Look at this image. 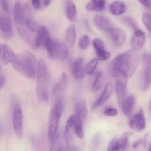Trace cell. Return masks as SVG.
<instances>
[{"label": "cell", "instance_id": "obj_40", "mask_svg": "<svg viewBox=\"0 0 151 151\" xmlns=\"http://www.w3.org/2000/svg\"><path fill=\"white\" fill-rule=\"evenodd\" d=\"M51 147H50V151H58L59 148L62 146V141H61L60 136H57L56 139L51 142Z\"/></svg>", "mask_w": 151, "mask_h": 151}, {"label": "cell", "instance_id": "obj_46", "mask_svg": "<svg viewBox=\"0 0 151 151\" xmlns=\"http://www.w3.org/2000/svg\"><path fill=\"white\" fill-rule=\"evenodd\" d=\"M142 142H143V141H142V140H137V141H136V142H133V148H137L138 147H139L141 145H142Z\"/></svg>", "mask_w": 151, "mask_h": 151}, {"label": "cell", "instance_id": "obj_15", "mask_svg": "<svg viewBox=\"0 0 151 151\" xmlns=\"http://www.w3.org/2000/svg\"><path fill=\"white\" fill-rule=\"evenodd\" d=\"M145 41H146V36L143 30L140 29L134 30L130 40V44H131L132 48L135 51L141 50L145 46Z\"/></svg>", "mask_w": 151, "mask_h": 151}, {"label": "cell", "instance_id": "obj_22", "mask_svg": "<svg viewBox=\"0 0 151 151\" xmlns=\"http://www.w3.org/2000/svg\"><path fill=\"white\" fill-rule=\"evenodd\" d=\"M127 82L116 80L115 89L116 92V96L119 105L120 107L122 104L124 100L125 99L126 95H127Z\"/></svg>", "mask_w": 151, "mask_h": 151}, {"label": "cell", "instance_id": "obj_30", "mask_svg": "<svg viewBox=\"0 0 151 151\" xmlns=\"http://www.w3.org/2000/svg\"><path fill=\"white\" fill-rule=\"evenodd\" d=\"M25 27L30 30L31 33H37L39 31V30L40 29V27H42L40 24L38 22H36V21H34L33 19H32L31 18H28L25 22V24H24Z\"/></svg>", "mask_w": 151, "mask_h": 151}, {"label": "cell", "instance_id": "obj_26", "mask_svg": "<svg viewBox=\"0 0 151 151\" xmlns=\"http://www.w3.org/2000/svg\"><path fill=\"white\" fill-rule=\"evenodd\" d=\"M135 104H136V98H135L134 96L130 95L129 96L126 97L121 106L122 112L126 116L129 117L131 115L133 108H134Z\"/></svg>", "mask_w": 151, "mask_h": 151}, {"label": "cell", "instance_id": "obj_43", "mask_svg": "<svg viewBox=\"0 0 151 151\" xmlns=\"http://www.w3.org/2000/svg\"><path fill=\"white\" fill-rule=\"evenodd\" d=\"M145 8L151 11V0H138Z\"/></svg>", "mask_w": 151, "mask_h": 151}, {"label": "cell", "instance_id": "obj_48", "mask_svg": "<svg viewBox=\"0 0 151 151\" xmlns=\"http://www.w3.org/2000/svg\"><path fill=\"white\" fill-rule=\"evenodd\" d=\"M51 2V0H44V5L45 6H49Z\"/></svg>", "mask_w": 151, "mask_h": 151}, {"label": "cell", "instance_id": "obj_18", "mask_svg": "<svg viewBox=\"0 0 151 151\" xmlns=\"http://www.w3.org/2000/svg\"><path fill=\"white\" fill-rule=\"evenodd\" d=\"M71 72L76 79L81 80L85 77V72L84 68V60L82 58H78L71 65Z\"/></svg>", "mask_w": 151, "mask_h": 151}, {"label": "cell", "instance_id": "obj_36", "mask_svg": "<svg viewBox=\"0 0 151 151\" xmlns=\"http://www.w3.org/2000/svg\"><path fill=\"white\" fill-rule=\"evenodd\" d=\"M142 22L147 29L148 32L151 34V14L147 13L144 14L142 16Z\"/></svg>", "mask_w": 151, "mask_h": 151}, {"label": "cell", "instance_id": "obj_33", "mask_svg": "<svg viewBox=\"0 0 151 151\" xmlns=\"http://www.w3.org/2000/svg\"><path fill=\"white\" fill-rule=\"evenodd\" d=\"M74 133L76 135L79 139H82L85 136V132H84V124L76 119V118L75 126H74Z\"/></svg>", "mask_w": 151, "mask_h": 151}, {"label": "cell", "instance_id": "obj_21", "mask_svg": "<svg viewBox=\"0 0 151 151\" xmlns=\"http://www.w3.org/2000/svg\"><path fill=\"white\" fill-rule=\"evenodd\" d=\"M88 108L86 103L84 100H80L76 103V105L75 116L76 119L79 120L82 124H85V122L88 117Z\"/></svg>", "mask_w": 151, "mask_h": 151}, {"label": "cell", "instance_id": "obj_39", "mask_svg": "<svg viewBox=\"0 0 151 151\" xmlns=\"http://www.w3.org/2000/svg\"><path fill=\"white\" fill-rule=\"evenodd\" d=\"M58 151H81L80 148L78 146L71 145V144H68V145H62L59 148Z\"/></svg>", "mask_w": 151, "mask_h": 151}, {"label": "cell", "instance_id": "obj_11", "mask_svg": "<svg viewBox=\"0 0 151 151\" xmlns=\"http://www.w3.org/2000/svg\"><path fill=\"white\" fill-rule=\"evenodd\" d=\"M13 34L14 31L11 19L0 14V37L3 39H11Z\"/></svg>", "mask_w": 151, "mask_h": 151}, {"label": "cell", "instance_id": "obj_17", "mask_svg": "<svg viewBox=\"0 0 151 151\" xmlns=\"http://www.w3.org/2000/svg\"><path fill=\"white\" fill-rule=\"evenodd\" d=\"M109 34H110L112 42L115 45L119 47V46H122L125 43L127 36L124 30H123L122 29L119 27H113L109 32Z\"/></svg>", "mask_w": 151, "mask_h": 151}, {"label": "cell", "instance_id": "obj_24", "mask_svg": "<svg viewBox=\"0 0 151 151\" xmlns=\"http://www.w3.org/2000/svg\"><path fill=\"white\" fill-rule=\"evenodd\" d=\"M76 116L73 114L68 118L65 128V139L68 144H70L73 139V133H74V126H75Z\"/></svg>", "mask_w": 151, "mask_h": 151}, {"label": "cell", "instance_id": "obj_28", "mask_svg": "<svg viewBox=\"0 0 151 151\" xmlns=\"http://www.w3.org/2000/svg\"><path fill=\"white\" fill-rule=\"evenodd\" d=\"M65 40L70 47L74 45L76 40V28L74 24L68 26L65 32Z\"/></svg>", "mask_w": 151, "mask_h": 151}, {"label": "cell", "instance_id": "obj_6", "mask_svg": "<svg viewBox=\"0 0 151 151\" xmlns=\"http://www.w3.org/2000/svg\"><path fill=\"white\" fill-rule=\"evenodd\" d=\"M23 113L21 107L19 104H16L13 110V127L16 136L21 139L23 136Z\"/></svg>", "mask_w": 151, "mask_h": 151}, {"label": "cell", "instance_id": "obj_8", "mask_svg": "<svg viewBox=\"0 0 151 151\" xmlns=\"http://www.w3.org/2000/svg\"><path fill=\"white\" fill-rule=\"evenodd\" d=\"M144 63L142 70V88L147 91L151 86V57L149 54L145 53L142 56Z\"/></svg>", "mask_w": 151, "mask_h": 151}, {"label": "cell", "instance_id": "obj_12", "mask_svg": "<svg viewBox=\"0 0 151 151\" xmlns=\"http://www.w3.org/2000/svg\"><path fill=\"white\" fill-rule=\"evenodd\" d=\"M94 25L98 30L104 33H108L114 27L112 22L108 18L101 14H96L93 19Z\"/></svg>", "mask_w": 151, "mask_h": 151}, {"label": "cell", "instance_id": "obj_4", "mask_svg": "<svg viewBox=\"0 0 151 151\" xmlns=\"http://www.w3.org/2000/svg\"><path fill=\"white\" fill-rule=\"evenodd\" d=\"M64 111L63 101H59L53 105L50 110L48 118V128H47V137L50 142H52L57 136L58 128L61 118Z\"/></svg>", "mask_w": 151, "mask_h": 151}, {"label": "cell", "instance_id": "obj_7", "mask_svg": "<svg viewBox=\"0 0 151 151\" xmlns=\"http://www.w3.org/2000/svg\"><path fill=\"white\" fill-rule=\"evenodd\" d=\"M67 87V75L65 73H62L60 79L56 82V85L52 91V101L53 104L63 101V96Z\"/></svg>", "mask_w": 151, "mask_h": 151}, {"label": "cell", "instance_id": "obj_1", "mask_svg": "<svg viewBox=\"0 0 151 151\" xmlns=\"http://www.w3.org/2000/svg\"><path fill=\"white\" fill-rule=\"evenodd\" d=\"M36 78V93L38 99L42 103H47L49 100L50 71L47 63L43 59H40L38 62Z\"/></svg>", "mask_w": 151, "mask_h": 151}, {"label": "cell", "instance_id": "obj_41", "mask_svg": "<svg viewBox=\"0 0 151 151\" xmlns=\"http://www.w3.org/2000/svg\"><path fill=\"white\" fill-rule=\"evenodd\" d=\"M103 114L108 117H115L118 115V110L115 107H108L104 110Z\"/></svg>", "mask_w": 151, "mask_h": 151}, {"label": "cell", "instance_id": "obj_45", "mask_svg": "<svg viewBox=\"0 0 151 151\" xmlns=\"http://www.w3.org/2000/svg\"><path fill=\"white\" fill-rule=\"evenodd\" d=\"M5 83H6V79H5V76L0 75V91H2V88L5 87Z\"/></svg>", "mask_w": 151, "mask_h": 151}, {"label": "cell", "instance_id": "obj_16", "mask_svg": "<svg viewBox=\"0 0 151 151\" xmlns=\"http://www.w3.org/2000/svg\"><path fill=\"white\" fill-rule=\"evenodd\" d=\"M113 85H112L111 82H107L105 85V87H104L100 97H99L98 99L93 104L92 110H96V109L102 106L104 103L107 102V100L111 97L112 94H113Z\"/></svg>", "mask_w": 151, "mask_h": 151}, {"label": "cell", "instance_id": "obj_14", "mask_svg": "<svg viewBox=\"0 0 151 151\" xmlns=\"http://www.w3.org/2000/svg\"><path fill=\"white\" fill-rule=\"evenodd\" d=\"M69 54V49L63 43L53 40V53L52 58L63 61L67 59Z\"/></svg>", "mask_w": 151, "mask_h": 151}, {"label": "cell", "instance_id": "obj_10", "mask_svg": "<svg viewBox=\"0 0 151 151\" xmlns=\"http://www.w3.org/2000/svg\"><path fill=\"white\" fill-rule=\"evenodd\" d=\"M129 126L130 128L136 131H142L146 127V120L142 109L138 113L132 116L129 121Z\"/></svg>", "mask_w": 151, "mask_h": 151}, {"label": "cell", "instance_id": "obj_3", "mask_svg": "<svg viewBox=\"0 0 151 151\" xmlns=\"http://www.w3.org/2000/svg\"><path fill=\"white\" fill-rule=\"evenodd\" d=\"M138 57L132 50H128L116 56L110 63L109 69H118L124 71L129 77L135 72L138 65Z\"/></svg>", "mask_w": 151, "mask_h": 151}, {"label": "cell", "instance_id": "obj_37", "mask_svg": "<svg viewBox=\"0 0 151 151\" xmlns=\"http://www.w3.org/2000/svg\"><path fill=\"white\" fill-rule=\"evenodd\" d=\"M100 142H101V136H100L99 134L96 135L93 137V139L92 142H91V151H96L98 150L99 147Z\"/></svg>", "mask_w": 151, "mask_h": 151}, {"label": "cell", "instance_id": "obj_44", "mask_svg": "<svg viewBox=\"0 0 151 151\" xmlns=\"http://www.w3.org/2000/svg\"><path fill=\"white\" fill-rule=\"evenodd\" d=\"M31 3L35 9L40 10L42 8L41 0H31Z\"/></svg>", "mask_w": 151, "mask_h": 151}, {"label": "cell", "instance_id": "obj_38", "mask_svg": "<svg viewBox=\"0 0 151 151\" xmlns=\"http://www.w3.org/2000/svg\"><path fill=\"white\" fill-rule=\"evenodd\" d=\"M107 151H120L118 139H113L109 142Z\"/></svg>", "mask_w": 151, "mask_h": 151}, {"label": "cell", "instance_id": "obj_34", "mask_svg": "<svg viewBox=\"0 0 151 151\" xmlns=\"http://www.w3.org/2000/svg\"><path fill=\"white\" fill-rule=\"evenodd\" d=\"M122 21L124 22L125 23V24H127L128 27H130V28L133 29V30H137V29H139L137 23H136V20H135L133 17L127 16V17H123Z\"/></svg>", "mask_w": 151, "mask_h": 151}, {"label": "cell", "instance_id": "obj_51", "mask_svg": "<svg viewBox=\"0 0 151 151\" xmlns=\"http://www.w3.org/2000/svg\"><path fill=\"white\" fill-rule=\"evenodd\" d=\"M150 107H151V101H150Z\"/></svg>", "mask_w": 151, "mask_h": 151}, {"label": "cell", "instance_id": "obj_42", "mask_svg": "<svg viewBox=\"0 0 151 151\" xmlns=\"http://www.w3.org/2000/svg\"><path fill=\"white\" fill-rule=\"evenodd\" d=\"M0 6L5 13H9L10 2L9 0H0Z\"/></svg>", "mask_w": 151, "mask_h": 151}, {"label": "cell", "instance_id": "obj_31", "mask_svg": "<svg viewBox=\"0 0 151 151\" xmlns=\"http://www.w3.org/2000/svg\"><path fill=\"white\" fill-rule=\"evenodd\" d=\"M130 136H131V133L126 132L122 136V137L119 139H118L119 145L120 147V151H124L127 149Z\"/></svg>", "mask_w": 151, "mask_h": 151}, {"label": "cell", "instance_id": "obj_13", "mask_svg": "<svg viewBox=\"0 0 151 151\" xmlns=\"http://www.w3.org/2000/svg\"><path fill=\"white\" fill-rule=\"evenodd\" d=\"M16 58L14 50L5 43H0V64L9 65L12 63Z\"/></svg>", "mask_w": 151, "mask_h": 151}, {"label": "cell", "instance_id": "obj_50", "mask_svg": "<svg viewBox=\"0 0 151 151\" xmlns=\"http://www.w3.org/2000/svg\"><path fill=\"white\" fill-rule=\"evenodd\" d=\"M1 71H2V65H0V72H1Z\"/></svg>", "mask_w": 151, "mask_h": 151}, {"label": "cell", "instance_id": "obj_35", "mask_svg": "<svg viewBox=\"0 0 151 151\" xmlns=\"http://www.w3.org/2000/svg\"><path fill=\"white\" fill-rule=\"evenodd\" d=\"M90 44V37L88 35H84L79 39V47L82 50H85L88 48Z\"/></svg>", "mask_w": 151, "mask_h": 151}, {"label": "cell", "instance_id": "obj_23", "mask_svg": "<svg viewBox=\"0 0 151 151\" xmlns=\"http://www.w3.org/2000/svg\"><path fill=\"white\" fill-rule=\"evenodd\" d=\"M65 14L68 19L70 22H75L77 19V8L73 0L65 1Z\"/></svg>", "mask_w": 151, "mask_h": 151}, {"label": "cell", "instance_id": "obj_25", "mask_svg": "<svg viewBox=\"0 0 151 151\" xmlns=\"http://www.w3.org/2000/svg\"><path fill=\"white\" fill-rule=\"evenodd\" d=\"M109 11L113 16L123 15L127 11V5L121 1H115L109 5Z\"/></svg>", "mask_w": 151, "mask_h": 151}, {"label": "cell", "instance_id": "obj_49", "mask_svg": "<svg viewBox=\"0 0 151 151\" xmlns=\"http://www.w3.org/2000/svg\"><path fill=\"white\" fill-rule=\"evenodd\" d=\"M147 151H151V143H150V145L149 148H148V150Z\"/></svg>", "mask_w": 151, "mask_h": 151}, {"label": "cell", "instance_id": "obj_29", "mask_svg": "<svg viewBox=\"0 0 151 151\" xmlns=\"http://www.w3.org/2000/svg\"><path fill=\"white\" fill-rule=\"evenodd\" d=\"M104 84V74L102 72H99L96 75L95 80H94L93 84L92 89L94 92H97L99 91Z\"/></svg>", "mask_w": 151, "mask_h": 151}, {"label": "cell", "instance_id": "obj_5", "mask_svg": "<svg viewBox=\"0 0 151 151\" xmlns=\"http://www.w3.org/2000/svg\"><path fill=\"white\" fill-rule=\"evenodd\" d=\"M30 8L25 3L17 1L14 6V19L16 25H24L26 20L30 18Z\"/></svg>", "mask_w": 151, "mask_h": 151}, {"label": "cell", "instance_id": "obj_2", "mask_svg": "<svg viewBox=\"0 0 151 151\" xmlns=\"http://www.w3.org/2000/svg\"><path fill=\"white\" fill-rule=\"evenodd\" d=\"M38 62L36 56L30 52H25L24 54L16 55L12 62L13 68L28 79H33L36 75Z\"/></svg>", "mask_w": 151, "mask_h": 151}, {"label": "cell", "instance_id": "obj_47", "mask_svg": "<svg viewBox=\"0 0 151 151\" xmlns=\"http://www.w3.org/2000/svg\"><path fill=\"white\" fill-rule=\"evenodd\" d=\"M3 131H4L3 124H2V123L0 122V139L2 138V135H3Z\"/></svg>", "mask_w": 151, "mask_h": 151}, {"label": "cell", "instance_id": "obj_32", "mask_svg": "<svg viewBox=\"0 0 151 151\" xmlns=\"http://www.w3.org/2000/svg\"><path fill=\"white\" fill-rule=\"evenodd\" d=\"M99 64V60L97 58H94L92 59L88 64H87L86 66L85 67V73L88 74V75H91V74L93 73L94 70H96V67L98 66Z\"/></svg>", "mask_w": 151, "mask_h": 151}, {"label": "cell", "instance_id": "obj_27", "mask_svg": "<svg viewBox=\"0 0 151 151\" xmlns=\"http://www.w3.org/2000/svg\"><path fill=\"white\" fill-rule=\"evenodd\" d=\"M106 0H91L86 5L85 8L89 11L101 12L105 8Z\"/></svg>", "mask_w": 151, "mask_h": 151}, {"label": "cell", "instance_id": "obj_19", "mask_svg": "<svg viewBox=\"0 0 151 151\" xmlns=\"http://www.w3.org/2000/svg\"><path fill=\"white\" fill-rule=\"evenodd\" d=\"M17 32L21 37L22 40L29 45L30 47H35V38L33 37L32 33L25 27V25H16Z\"/></svg>", "mask_w": 151, "mask_h": 151}, {"label": "cell", "instance_id": "obj_9", "mask_svg": "<svg viewBox=\"0 0 151 151\" xmlns=\"http://www.w3.org/2000/svg\"><path fill=\"white\" fill-rule=\"evenodd\" d=\"M92 44L99 61H106L111 57V53L106 50L105 45L101 39L96 38L93 40Z\"/></svg>", "mask_w": 151, "mask_h": 151}, {"label": "cell", "instance_id": "obj_20", "mask_svg": "<svg viewBox=\"0 0 151 151\" xmlns=\"http://www.w3.org/2000/svg\"><path fill=\"white\" fill-rule=\"evenodd\" d=\"M49 37H50V35L48 30L44 26H42L35 36V48L44 47L45 43Z\"/></svg>", "mask_w": 151, "mask_h": 151}]
</instances>
